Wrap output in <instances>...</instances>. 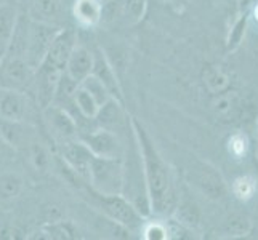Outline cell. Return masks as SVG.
<instances>
[{
  "instance_id": "cell-19",
  "label": "cell",
  "mask_w": 258,
  "mask_h": 240,
  "mask_svg": "<svg viewBox=\"0 0 258 240\" xmlns=\"http://www.w3.org/2000/svg\"><path fill=\"white\" fill-rule=\"evenodd\" d=\"M73 104L77 108V111L84 115L85 119H95L98 111H100V104L96 103L95 98L90 95V92L85 90L82 85H77L74 96H73Z\"/></svg>"
},
{
  "instance_id": "cell-6",
  "label": "cell",
  "mask_w": 258,
  "mask_h": 240,
  "mask_svg": "<svg viewBox=\"0 0 258 240\" xmlns=\"http://www.w3.org/2000/svg\"><path fill=\"white\" fill-rule=\"evenodd\" d=\"M56 29L51 24L45 23H32L28 29V40H26L24 58L31 64L32 69H37L42 59L45 58L47 51L56 35Z\"/></svg>"
},
{
  "instance_id": "cell-14",
  "label": "cell",
  "mask_w": 258,
  "mask_h": 240,
  "mask_svg": "<svg viewBox=\"0 0 258 240\" xmlns=\"http://www.w3.org/2000/svg\"><path fill=\"white\" fill-rule=\"evenodd\" d=\"M63 0H32V18L39 23L55 26L63 18Z\"/></svg>"
},
{
  "instance_id": "cell-22",
  "label": "cell",
  "mask_w": 258,
  "mask_h": 240,
  "mask_svg": "<svg viewBox=\"0 0 258 240\" xmlns=\"http://www.w3.org/2000/svg\"><path fill=\"white\" fill-rule=\"evenodd\" d=\"M226 147H228V154L231 157L236 158V160H242L248 154V149H250V141H248V136L245 135L244 131H236L228 138Z\"/></svg>"
},
{
  "instance_id": "cell-1",
  "label": "cell",
  "mask_w": 258,
  "mask_h": 240,
  "mask_svg": "<svg viewBox=\"0 0 258 240\" xmlns=\"http://www.w3.org/2000/svg\"><path fill=\"white\" fill-rule=\"evenodd\" d=\"M133 127L138 138L140 155L143 160V172L148 189V197L151 203V210L156 213H165L172 207L173 192H172V180L168 173L167 165L159 157L153 141L148 136V133L141 128V125L133 120Z\"/></svg>"
},
{
  "instance_id": "cell-7",
  "label": "cell",
  "mask_w": 258,
  "mask_h": 240,
  "mask_svg": "<svg viewBox=\"0 0 258 240\" xmlns=\"http://www.w3.org/2000/svg\"><path fill=\"white\" fill-rule=\"evenodd\" d=\"M245 108H247L245 101L233 90L213 96V100L210 103V109L213 115H215L220 122H225V123L241 120L245 112Z\"/></svg>"
},
{
  "instance_id": "cell-27",
  "label": "cell",
  "mask_w": 258,
  "mask_h": 240,
  "mask_svg": "<svg viewBox=\"0 0 258 240\" xmlns=\"http://www.w3.org/2000/svg\"><path fill=\"white\" fill-rule=\"evenodd\" d=\"M29 155H31V162L32 167L35 168L37 172L40 173H45L50 170V165H51V158L50 154L47 152V149L43 147L42 144H32L29 149Z\"/></svg>"
},
{
  "instance_id": "cell-20",
  "label": "cell",
  "mask_w": 258,
  "mask_h": 240,
  "mask_svg": "<svg viewBox=\"0 0 258 240\" xmlns=\"http://www.w3.org/2000/svg\"><path fill=\"white\" fill-rule=\"evenodd\" d=\"M258 189V181L252 175H241L231 184V191H233L234 197L241 202H248L255 197Z\"/></svg>"
},
{
  "instance_id": "cell-25",
  "label": "cell",
  "mask_w": 258,
  "mask_h": 240,
  "mask_svg": "<svg viewBox=\"0 0 258 240\" xmlns=\"http://www.w3.org/2000/svg\"><path fill=\"white\" fill-rule=\"evenodd\" d=\"M23 180L16 173H4L0 175V199L8 200L15 199L21 192Z\"/></svg>"
},
{
  "instance_id": "cell-26",
  "label": "cell",
  "mask_w": 258,
  "mask_h": 240,
  "mask_svg": "<svg viewBox=\"0 0 258 240\" xmlns=\"http://www.w3.org/2000/svg\"><path fill=\"white\" fill-rule=\"evenodd\" d=\"M79 85H82L85 90H88L90 92V95L95 98L96 100V103L100 104V106H103L104 103H108L109 100H111V95H109V92H108V88H106L103 84H101V80L100 78H96L93 74H90L88 77H85L84 80Z\"/></svg>"
},
{
  "instance_id": "cell-16",
  "label": "cell",
  "mask_w": 258,
  "mask_h": 240,
  "mask_svg": "<svg viewBox=\"0 0 258 240\" xmlns=\"http://www.w3.org/2000/svg\"><path fill=\"white\" fill-rule=\"evenodd\" d=\"M26 104L24 98L16 90H10L0 98V119L20 122L24 115Z\"/></svg>"
},
{
  "instance_id": "cell-17",
  "label": "cell",
  "mask_w": 258,
  "mask_h": 240,
  "mask_svg": "<svg viewBox=\"0 0 258 240\" xmlns=\"http://www.w3.org/2000/svg\"><path fill=\"white\" fill-rule=\"evenodd\" d=\"M16 8L13 5L0 7V55L7 53L16 28Z\"/></svg>"
},
{
  "instance_id": "cell-2",
  "label": "cell",
  "mask_w": 258,
  "mask_h": 240,
  "mask_svg": "<svg viewBox=\"0 0 258 240\" xmlns=\"http://www.w3.org/2000/svg\"><path fill=\"white\" fill-rule=\"evenodd\" d=\"M93 189L101 194H120L123 186V170L119 158L93 155L90 162V178Z\"/></svg>"
},
{
  "instance_id": "cell-11",
  "label": "cell",
  "mask_w": 258,
  "mask_h": 240,
  "mask_svg": "<svg viewBox=\"0 0 258 240\" xmlns=\"http://www.w3.org/2000/svg\"><path fill=\"white\" fill-rule=\"evenodd\" d=\"M202 84L206 87V90L212 95L217 96L221 93H226L233 88V75H231L229 70H226L223 66L220 64H209L204 67L202 74Z\"/></svg>"
},
{
  "instance_id": "cell-29",
  "label": "cell",
  "mask_w": 258,
  "mask_h": 240,
  "mask_svg": "<svg viewBox=\"0 0 258 240\" xmlns=\"http://www.w3.org/2000/svg\"><path fill=\"white\" fill-rule=\"evenodd\" d=\"M168 234H170V230L161 223H151L145 229V237L149 240H165V238L170 237Z\"/></svg>"
},
{
  "instance_id": "cell-24",
  "label": "cell",
  "mask_w": 258,
  "mask_h": 240,
  "mask_svg": "<svg viewBox=\"0 0 258 240\" xmlns=\"http://www.w3.org/2000/svg\"><path fill=\"white\" fill-rule=\"evenodd\" d=\"M95 119L100 120V123L106 128H112L117 125V123L122 120V114L119 109V104L115 103L114 98H111L108 103L100 106V111H98Z\"/></svg>"
},
{
  "instance_id": "cell-3",
  "label": "cell",
  "mask_w": 258,
  "mask_h": 240,
  "mask_svg": "<svg viewBox=\"0 0 258 240\" xmlns=\"http://www.w3.org/2000/svg\"><path fill=\"white\" fill-rule=\"evenodd\" d=\"M96 205L100 207L111 219L117 221L119 224L125 227H138L141 223V215L138 210L132 205V202L119 194H101L98 191H90Z\"/></svg>"
},
{
  "instance_id": "cell-28",
  "label": "cell",
  "mask_w": 258,
  "mask_h": 240,
  "mask_svg": "<svg viewBox=\"0 0 258 240\" xmlns=\"http://www.w3.org/2000/svg\"><path fill=\"white\" fill-rule=\"evenodd\" d=\"M145 10H146V0H125V5H123L125 16L132 23H138L143 18Z\"/></svg>"
},
{
  "instance_id": "cell-4",
  "label": "cell",
  "mask_w": 258,
  "mask_h": 240,
  "mask_svg": "<svg viewBox=\"0 0 258 240\" xmlns=\"http://www.w3.org/2000/svg\"><path fill=\"white\" fill-rule=\"evenodd\" d=\"M76 40L77 37H76L74 29H59L51 42L45 58H43L42 63L39 64L37 70H43V72L55 74V75L63 74L71 51L77 45Z\"/></svg>"
},
{
  "instance_id": "cell-18",
  "label": "cell",
  "mask_w": 258,
  "mask_h": 240,
  "mask_svg": "<svg viewBox=\"0 0 258 240\" xmlns=\"http://www.w3.org/2000/svg\"><path fill=\"white\" fill-rule=\"evenodd\" d=\"M74 16L84 26H95L103 16V7L100 0H76Z\"/></svg>"
},
{
  "instance_id": "cell-8",
  "label": "cell",
  "mask_w": 258,
  "mask_h": 240,
  "mask_svg": "<svg viewBox=\"0 0 258 240\" xmlns=\"http://www.w3.org/2000/svg\"><path fill=\"white\" fill-rule=\"evenodd\" d=\"M2 84L10 90H20L29 84L32 77V67L24 56L10 55L2 64Z\"/></svg>"
},
{
  "instance_id": "cell-10",
  "label": "cell",
  "mask_w": 258,
  "mask_h": 240,
  "mask_svg": "<svg viewBox=\"0 0 258 240\" xmlns=\"http://www.w3.org/2000/svg\"><path fill=\"white\" fill-rule=\"evenodd\" d=\"M92 150L84 143H68L63 149V158L68 167L76 172L84 180L90 178V162H92Z\"/></svg>"
},
{
  "instance_id": "cell-30",
  "label": "cell",
  "mask_w": 258,
  "mask_h": 240,
  "mask_svg": "<svg viewBox=\"0 0 258 240\" xmlns=\"http://www.w3.org/2000/svg\"><path fill=\"white\" fill-rule=\"evenodd\" d=\"M253 15H255V20L258 21V5L255 7V10H253Z\"/></svg>"
},
{
  "instance_id": "cell-32",
  "label": "cell",
  "mask_w": 258,
  "mask_h": 240,
  "mask_svg": "<svg viewBox=\"0 0 258 240\" xmlns=\"http://www.w3.org/2000/svg\"><path fill=\"white\" fill-rule=\"evenodd\" d=\"M100 2H101V0H100Z\"/></svg>"
},
{
  "instance_id": "cell-12",
  "label": "cell",
  "mask_w": 258,
  "mask_h": 240,
  "mask_svg": "<svg viewBox=\"0 0 258 240\" xmlns=\"http://www.w3.org/2000/svg\"><path fill=\"white\" fill-rule=\"evenodd\" d=\"M92 69H93V55L85 47L76 45L68 58L64 72L74 82L81 84L85 77L92 74Z\"/></svg>"
},
{
  "instance_id": "cell-13",
  "label": "cell",
  "mask_w": 258,
  "mask_h": 240,
  "mask_svg": "<svg viewBox=\"0 0 258 240\" xmlns=\"http://www.w3.org/2000/svg\"><path fill=\"white\" fill-rule=\"evenodd\" d=\"M45 109H47V119L51 128L55 130V133H58L59 136H63L66 139L76 136L77 133L76 120L64 108H61L58 104H50Z\"/></svg>"
},
{
  "instance_id": "cell-31",
  "label": "cell",
  "mask_w": 258,
  "mask_h": 240,
  "mask_svg": "<svg viewBox=\"0 0 258 240\" xmlns=\"http://www.w3.org/2000/svg\"><path fill=\"white\" fill-rule=\"evenodd\" d=\"M101 2H103V4H114L115 0H101Z\"/></svg>"
},
{
  "instance_id": "cell-23",
  "label": "cell",
  "mask_w": 258,
  "mask_h": 240,
  "mask_svg": "<svg viewBox=\"0 0 258 240\" xmlns=\"http://www.w3.org/2000/svg\"><path fill=\"white\" fill-rule=\"evenodd\" d=\"M223 229L229 237H242L250 230V221L242 213H231L225 221Z\"/></svg>"
},
{
  "instance_id": "cell-9",
  "label": "cell",
  "mask_w": 258,
  "mask_h": 240,
  "mask_svg": "<svg viewBox=\"0 0 258 240\" xmlns=\"http://www.w3.org/2000/svg\"><path fill=\"white\" fill-rule=\"evenodd\" d=\"M82 143L92 150L93 155L98 157H112L117 158L119 157V139L115 138L114 133L109 130H98L92 131L90 135H85Z\"/></svg>"
},
{
  "instance_id": "cell-15",
  "label": "cell",
  "mask_w": 258,
  "mask_h": 240,
  "mask_svg": "<svg viewBox=\"0 0 258 240\" xmlns=\"http://www.w3.org/2000/svg\"><path fill=\"white\" fill-rule=\"evenodd\" d=\"M92 74L101 80V84L108 88V92L112 98H120V88L117 84V78H115L114 69L108 63V59L103 55V53H96L93 55V69Z\"/></svg>"
},
{
  "instance_id": "cell-5",
  "label": "cell",
  "mask_w": 258,
  "mask_h": 240,
  "mask_svg": "<svg viewBox=\"0 0 258 240\" xmlns=\"http://www.w3.org/2000/svg\"><path fill=\"white\" fill-rule=\"evenodd\" d=\"M188 172H189L192 184L201 191L202 195H206L207 199L220 200L226 195L228 188H226L223 176H221L217 168H213L210 164L196 160L189 167Z\"/></svg>"
},
{
  "instance_id": "cell-33",
  "label": "cell",
  "mask_w": 258,
  "mask_h": 240,
  "mask_svg": "<svg viewBox=\"0 0 258 240\" xmlns=\"http://www.w3.org/2000/svg\"><path fill=\"white\" fill-rule=\"evenodd\" d=\"M228 2H229V0H228Z\"/></svg>"
},
{
  "instance_id": "cell-21",
  "label": "cell",
  "mask_w": 258,
  "mask_h": 240,
  "mask_svg": "<svg viewBox=\"0 0 258 240\" xmlns=\"http://www.w3.org/2000/svg\"><path fill=\"white\" fill-rule=\"evenodd\" d=\"M175 216L181 226L196 227L201 223V211H199L198 205L189 199L180 202V205H178L175 210Z\"/></svg>"
}]
</instances>
